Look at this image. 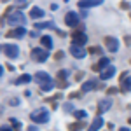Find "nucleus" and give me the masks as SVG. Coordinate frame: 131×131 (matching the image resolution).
<instances>
[{"label":"nucleus","mask_w":131,"mask_h":131,"mask_svg":"<svg viewBox=\"0 0 131 131\" xmlns=\"http://www.w3.org/2000/svg\"><path fill=\"white\" fill-rule=\"evenodd\" d=\"M4 52H5V56L10 58V60H14V58H18V54H19V49H18V46H14V44H4Z\"/></svg>","instance_id":"20e7f679"},{"label":"nucleus","mask_w":131,"mask_h":131,"mask_svg":"<svg viewBox=\"0 0 131 131\" xmlns=\"http://www.w3.org/2000/svg\"><path fill=\"white\" fill-rule=\"evenodd\" d=\"M0 114H2V105H0Z\"/></svg>","instance_id":"2f4dec72"},{"label":"nucleus","mask_w":131,"mask_h":131,"mask_svg":"<svg viewBox=\"0 0 131 131\" xmlns=\"http://www.w3.org/2000/svg\"><path fill=\"white\" fill-rule=\"evenodd\" d=\"M7 23L10 26H23L26 23V16L21 10H10L9 16H7Z\"/></svg>","instance_id":"f03ea898"},{"label":"nucleus","mask_w":131,"mask_h":131,"mask_svg":"<svg viewBox=\"0 0 131 131\" xmlns=\"http://www.w3.org/2000/svg\"><path fill=\"white\" fill-rule=\"evenodd\" d=\"M28 131H39V128H37V126H30V128H28Z\"/></svg>","instance_id":"cd10ccee"},{"label":"nucleus","mask_w":131,"mask_h":131,"mask_svg":"<svg viewBox=\"0 0 131 131\" xmlns=\"http://www.w3.org/2000/svg\"><path fill=\"white\" fill-rule=\"evenodd\" d=\"M61 58H63V52L58 51V52H56V60H61Z\"/></svg>","instance_id":"a878e982"},{"label":"nucleus","mask_w":131,"mask_h":131,"mask_svg":"<svg viewBox=\"0 0 131 131\" xmlns=\"http://www.w3.org/2000/svg\"><path fill=\"white\" fill-rule=\"evenodd\" d=\"M2 72H4V68H2V67H0V75H2Z\"/></svg>","instance_id":"7c9ffc66"},{"label":"nucleus","mask_w":131,"mask_h":131,"mask_svg":"<svg viewBox=\"0 0 131 131\" xmlns=\"http://www.w3.org/2000/svg\"><path fill=\"white\" fill-rule=\"evenodd\" d=\"M110 107H112V98H103V100H100V103H98V115L108 112Z\"/></svg>","instance_id":"6e6552de"},{"label":"nucleus","mask_w":131,"mask_h":131,"mask_svg":"<svg viewBox=\"0 0 131 131\" xmlns=\"http://www.w3.org/2000/svg\"><path fill=\"white\" fill-rule=\"evenodd\" d=\"M94 88H96V82L94 81H88V82L82 84V91H86V93H88V91H93Z\"/></svg>","instance_id":"f3484780"},{"label":"nucleus","mask_w":131,"mask_h":131,"mask_svg":"<svg viewBox=\"0 0 131 131\" xmlns=\"http://www.w3.org/2000/svg\"><path fill=\"white\" fill-rule=\"evenodd\" d=\"M115 75V67L114 65H108V67H105L103 70L100 72V79L101 81H107V79H110Z\"/></svg>","instance_id":"1a4fd4ad"},{"label":"nucleus","mask_w":131,"mask_h":131,"mask_svg":"<svg viewBox=\"0 0 131 131\" xmlns=\"http://www.w3.org/2000/svg\"><path fill=\"white\" fill-rule=\"evenodd\" d=\"M89 52H96V54H100V56H101V49H98V47H91Z\"/></svg>","instance_id":"393cba45"},{"label":"nucleus","mask_w":131,"mask_h":131,"mask_svg":"<svg viewBox=\"0 0 131 131\" xmlns=\"http://www.w3.org/2000/svg\"><path fill=\"white\" fill-rule=\"evenodd\" d=\"M26 31H25V28H16V30H10L9 33H7V37H16V39H19V37H23Z\"/></svg>","instance_id":"2eb2a0df"},{"label":"nucleus","mask_w":131,"mask_h":131,"mask_svg":"<svg viewBox=\"0 0 131 131\" xmlns=\"http://www.w3.org/2000/svg\"><path fill=\"white\" fill-rule=\"evenodd\" d=\"M4 2H5V0H4Z\"/></svg>","instance_id":"72a5a7b5"},{"label":"nucleus","mask_w":131,"mask_h":131,"mask_svg":"<svg viewBox=\"0 0 131 131\" xmlns=\"http://www.w3.org/2000/svg\"><path fill=\"white\" fill-rule=\"evenodd\" d=\"M108 65H110V63H108V58H105V56H103V58H100L98 65H96L94 68H98V70H103V68H105V67H108Z\"/></svg>","instance_id":"a211bd4d"},{"label":"nucleus","mask_w":131,"mask_h":131,"mask_svg":"<svg viewBox=\"0 0 131 131\" xmlns=\"http://www.w3.org/2000/svg\"><path fill=\"white\" fill-rule=\"evenodd\" d=\"M65 2H68V0H65Z\"/></svg>","instance_id":"473e14b6"},{"label":"nucleus","mask_w":131,"mask_h":131,"mask_svg":"<svg viewBox=\"0 0 131 131\" xmlns=\"http://www.w3.org/2000/svg\"><path fill=\"white\" fill-rule=\"evenodd\" d=\"M73 115H75L77 119H86L88 112H84V110H75V112H73Z\"/></svg>","instance_id":"4be33fe9"},{"label":"nucleus","mask_w":131,"mask_h":131,"mask_svg":"<svg viewBox=\"0 0 131 131\" xmlns=\"http://www.w3.org/2000/svg\"><path fill=\"white\" fill-rule=\"evenodd\" d=\"M122 91H131V77L126 79V75H124V79H122Z\"/></svg>","instance_id":"aec40b11"},{"label":"nucleus","mask_w":131,"mask_h":131,"mask_svg":"<svg viewBox=\"0 0 131 131\" xmlns=\"http://www.w3.org/2000/svg\"><path fill=\"white\" fill-rule=\"evenodd\" d=\"M44 16V10L39 9V7H33V9L30 10V18L31 19H39V18H42Z\"/></svg>","instance_id":"4468645a"},{"label":"nucleus","mask_w":131,"mask_h":131,"mask_svg":"<svg viewBox=\"0 0 131 131\" xmlns=\"http://www.w3.org/2000/svg\"><path fill=\"white\" fill-rule=\"evenodd\" d=\"M103 126V119H101V115H98L94 121L91 122V126H89V131H98Z\"/></svg>","instance_id":"ddd939ff"},{"label":"nucleus","mask_w":131,"mask_h":131,"mask_svg":"<svg viewBox=\"0 0 131 131\" xmlns=\"http://www.w3.org/2000/svg\"><path fill=\"white\" fill-rule=\"evenodd\" d=\"M0 131H12V129H10L9 126H2V128H0Z\"/></svg>","instance_id":"bb28decb"},{"label":"nucleus","mask_w":131,"mask_h":131,"mask_svg":"<svg viewBox=\"0 0 131 131\" xmlns=\"http://www.w3.org/2000/svg\"><path fill=\"white\" fill-rule=\"evenodd\" d=\"M35 81L39 82L40 89L46 91V93L54 88V82H52V79H51V75L47 72H37V73H35Z\"/></svg>","instance_id":"f257e3e1"},{"label":"nucleus","mask_w":131,"mask_h":131,"mask_svg":"<svg viewBox=\"0 0 131 131\" xmlns=\"http://www.w3.org/2000/svg\"><path fill=\"white\" fill-rule=\"evenodd\" d=\"M30 119L33 122H37V124H44V122L49 121V112L46 108H37V110H33L30 114Z\"/></svg>","instance_id":"7ed1b4c3"},{"label":"nucleus","mask_w":131,"mask_h":131,"mask_svg":"<svg viewBox=\"0 0 131 131\" xmlns=\"http://www.w3.org/2000/svg\"><path fill=\"white\" fill-rule=\"evenodd\" d=\"M65 23H67V26H77L79 25V14L77 12H67V16H65Z\"/></svg>","instance_id":"0eeeda50"},{"label":"nucleus","mask_w":131,"mask_h":131,"mask_svg":"<svg viewBox=\"0 0 131 131\" xmlns=\"http://www.w3.org/2000/svg\"><path fill=\"white\" fill-rule=\"evenodd\" d=\"M31 58L35 61H39V63H44V61L47 60V51H44L42 47H35V49L31 51Z\"/></svg>","instance_id":"423d86ee"},{"label":"nucleus","mask_w":131,"mask_h":131,"mask_svg":"<svg viewBox=\"0 0 131 131\" xmlns=\"http://www.w3.org/2000/svg\"><path fill=\"white\" fill-rule=\"evenodd\" d=\"M105 46H107V49L110 51V52H115V51L119 49V42L115 37H107L105 39Z\"/></svg>","instance_id":"9d476101"},{"label":"nucleus","mask_w":131,"mask_h":131,"mask_svg":"<svg viewBox=\"0 0 131 131\" xmlns=\"http://www.w3.org/2000/svg\"><path fill=\"white\" fill-rule=\"evenodd\" d=\"M119 131H129V129H128V128H121Z\"/></svg>","instance_id":"c756f323"},{"label":"nucleus","mask_w":131,"mask_h":131,"mask_svg":"<svg viewBox=\"0 0 131 131\" xmlns=\"http://www.w3.org/2000/svg\"><path fill=\"white\" fill-rule=\"evenodd\" d=\"M14 2H16L18 7H25V5H26V0H14Z\"/></svg>","instance_id":"b1692460"},{"label":"nucleus","mask_w":131,"mask_h":131,"mask_svg":"<svg viewBox=\"0 0 131 131\" xmlns=\"http://www.w3.org/2000/svg\"><path fill=\"white\" fill-rule=\"evenodd\" d=\"M40 42H42V46H44L46 49H51V47H52V39H51L49 35H44L40 39Z\"/></svg>","instance_id":"dca6fc26"},{"label":"nucleus","mask_w":131,"mask_h":131,"mask_svg":"<svg viewBox=\"0 0 131 131\" xmlns=\"http://www.w3.org/2000/svg\"><path fill=\"white\" fill-rule=\"evenodd\" d=\"M72 40H73V44H77V46H82V44L88 42V35L82 33V31H75V33L72 35Z\"/></svg>","instance_id":"9b49d317"},{"label":"nucleus","mask_w":131,"mask_h":131,"mask_svg":"<svg viewBox=\"0 0 131 131\" xmlns=\"http://www.w3.org/2000/svg\"><path fill=\"white\" fill-rule=\"evenodd\" d=\"M68 128H70V131H79V129H82V122H75V124H70Z\"/></svg>","instance_id":"5701e85b"},{"label":"nucleus","mask_w":131,"mask_h":131,"mask_svg":"<svg viewBox=\"0 0 131 131\" xmlns=\"http://www.w3.org/2000/svg\"><path fill=\"white\" fill-rule=\"evenodd\" d=\"M70 54L73 56V58L81 60V58H84V56L88 54V51L84 49L82 46H77V44H72V46H70Z\"/></svg>","instance_id":"39448f33"},{"label":"nucleus","mask_w":131,"mask_h":131,"mask_svg":"<svg viewBox=\"0 0 131 131\" xmlns=\"http://www.w3.org/2000/svg\"><path fill=\"white\" fill-rule=\"evenodd\" d=\"M103 0H81L79 2V7L81 9H88V7H96V5H101Z\"/></svg>","instance_id":"f8f14e48"},{"label":"nucleus","mask_w":131,"mask_h":131,"mask_svg":"<svg viewBox=\"0 0 131 131\" xmlns=\"http://www.w3.org/2000/svg\"><path fill=\"white\" fill-rule=\"evenodd\" d=\"M72 108H73V107H72L70 103H67V105H65V110H72Z\"/></svg>","instance_id":"c85d7f7f"},{"label":"nucleus","mask_w":131,"mask_h":131,"mask_svg":"<svg viewBox=\"0 0 131 131\" xmlns=\"http://www.w3.org/2000/svg\"><path fill=\"white\" fill-rule=\"evenodd\" d=\"M30 81H31V77L25 73V75H21V77H18V79H16V84H26V82H30Z\"/></svg>","instance_id":"412c9836"},{"label":"nucleus","mask_w":131,"mask_h":131,"mask_svg":"<svg viewBox=\"0 0 131 131\" xmlns=\"http://www.w3.org/2000/svg\"><path fill=\"white\" fill-rule=\"evenodd\" d=\"M35 28H54V23H51V21H44V23H35Z\"/></svg>","instance_id":"6ab92c4d"}]
</instances>
